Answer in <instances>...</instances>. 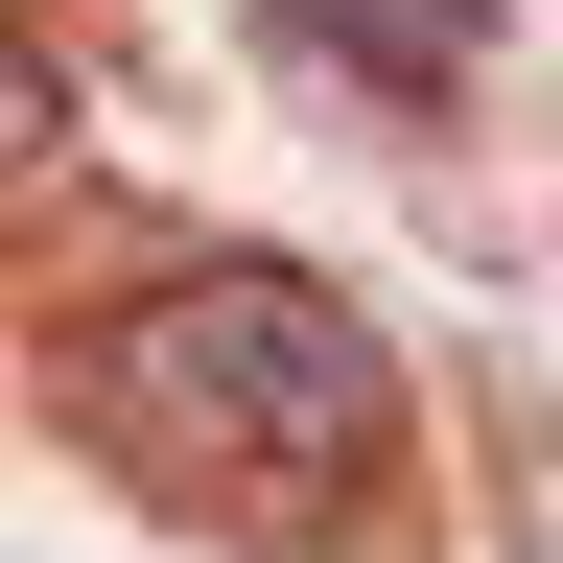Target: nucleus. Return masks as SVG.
Instances as JSON below:
<instances>
[{
  "label": "nucleus",
  "mask_w": 563,
  "mask_h": 563,
  "mask_svg": "<svg viewBox=\"0 0 563 563\" xmlns=\"http://www.w3.org/2000/svg\"><path fill=\"white\" fill-rule=\"evenodd\" d=\"M47 141H70V70H47L24 24H0V188H24V165H47Z\"/></svg>",
  "instance_id": "3"
},
{
  "label": "nucleus",
  "mask_w": 563,
  "mask_h": 563,
  "mask_svg": "<svg viewBox=\"0 0 563 563\" xmlns=\"http://www.w3.org/2000/svg\"><path fill=\"white\" fill-rule=\"evenodd\" d=\"M0 24H24V0H0Z\"/></svg>",
  "instance_id": "4"
},
{
  "label": "nucleus",
  "mask_w": 563,
  "mask_h": 563,
  "mask_svg": "<svg viewBox=\"0 0 563 563\" xmlns=\"http://www.w3.org/2000/svg\"><path fill=\"white\" fill-rule=\"evenodd\" d=\"M95 446L165 493V517H376L399 493V352L352 282L306 258H188L70 352Z\"/></svg>",
  "instance_id": "1"
},
{
  "label": "nucleus",
  "mask_w": 563,
  "mask_h": 563,
  "mask_svg": "<svg viewBox=\"0 0 563 563\" xmlns=\"http://www.w3.org/2000/svg\"><path fill=\"white\" fill-rule=\"evenodd\" d=\"M258 47H329V70H376V95H446L470 0H258Z\"/></svg>",
  "instance_id": "2"
}]
</instances>
